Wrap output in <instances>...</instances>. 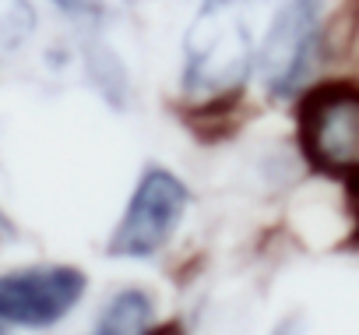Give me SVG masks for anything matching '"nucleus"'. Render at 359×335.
Returning a JSON list of instances; mask_svg holds the SVG:
<instances>
[{
  "label": "nucleus",
  "mask_w": 359,
  "mask_h": 335,
  "mask_svg": "<svg viewBox=\"0 0 359 335\" xmlns=\"http://www.w3.org/2000/svg\"><path fill=\"white\" fill-rule=\"evenodd\" d=\"M345 188H348V209H352V219H355V240H359V180L345 184Z\"/></svg>",
  "instance_id": "obj_10"
},
{
  "label": "nucleus",
  "mask_w": 359,
  "mask_h": 335,
  "mask_svg": "<svg viewBox=\"0 0 359 335\" xmlns=\"http://www.w3.org/2000/svg\"><path fill=\"white\" fill-rule=\"evenodd\" d=\"M176 117L198 141L222 145L243 131V124L250 120V106L243 99V88H229L212 96H194L187 106H176Z\"/></svg>",
  "instance_id": "obj_5"
},
{
  "label": "nucleus",
  "mask_w": 359,
  "mask_h": 335,
  "mask_svg": "<svg viewBox=\"0 0 359 335\" xmlns=\"http://www.w3.org/2000/svg\"><path fill=\"white\" fill-rule=\"evenodd\" d=\"M296 331H299V317L292 314V317H285V321H282V324H278L271 335H296Z\"/></svg>",
  "instance_id": "obj_11"
},
{
  "label": "nucleus",
  "mask_w": 359,
  "mask_h": 335,
  "mask_svg": "<svg viewBox=\"0 0 359 335\" xmlns=\"http://www.w3.org/2000/svg\"><path fill=\"white\" fill-rule=\"evenodd\" d=\"M151 314H155V307H151V296L144 289H137V286L120 289L102 307L92 335H148Z\"/></svg>",
  "instance_id": "obj_6"
},
{
  "label": "nucleus",
  "mask_w": 359,
  "mask_h": 335,
  "mask_svg": "<svg viewBox=\"0 0 359 335\" xmlns=\"http://www.w3.org/2000/svg\"><path fill=\"white\" fill-rule=\"evenodd\" d=\"M296 145L310 173L359 180V85L320 81L299 92Z\"/></svg>",
  "instance_id": "obj_1"
},
{
  "label": "nucleus",
  "mask_w": 359,
  "mask_h": 335,
  "mask_svg": "<svg viewBox=\"0 0 359 335\" xmlns=\"http://www.w3.org/2000/svg\"><path fill=\"white\" fill-rule=\"evenodd\" d=\"M320 0H278L257 46V74L268 99L285 103L303 92L320 50Z\"/></svg>",
  "instance_id": "obj_3"
},
{
  "label": "nucleus",
  "mask_w": 359,
  "mask_h": 335,
  "mask_svg": "<svg viewBox=\"0 0 359 335\" xmlns=\"http://www.w3.org/2000/svg\"><path fill=\"white\" fill-rule=\"evenodd\" d=\"M53 8L60 15H67L71 22H81V25H95V22L106 18L102 0H53Z\"/></svg>",
  "instance_id": "obj_8"
},
{
  "label": "nucleus",
  "mask_w": 359,
  "mask_h": 335,
  "mask_svg": "<svg viewBox=\"0 0 359 335\" xmlns=\"http://www.w3.org/2000/svg\"><path fill=\"white\" fill-rule=\"evenodd\" d=\"M187 209H191L187 184L172 170H165V166H148L116 223V230H113V237L106 240V254L120 258V261H144V258L158 254L172 240Z\"/></svg>",
  "instance_id": "obj_2"
},
{
  "label": "nucleus",
  "mask_w": 359,
  "mask_h": 335,
  "mask_svg": "<svg viewBox=\"0 0 359 335\" xmlns=\"http://www.w3.org/2000/svg\"><path fill=\"white\" fill-rule=\"evenodd\" d=\"M88 275L74 265H32L0 275V321L18 328H53L85 296Z\"/></svg>",
  "instance_id": "obj_4"
},
{
  "label": "nucleus",
  "mask_w": 359,
  "mask_h": 335,
  "mask_svg": "<svg viewBox=\"0 0 359 335\" xmlns=\"http://www.w3.org/2000/svg\"><path fill=\"white\" fill-rule=\"evenodd\" d=\"M11 233H15V226H11V219H8L4 212H0V240H8Z\"/></svg>",
  "instance_id": "obj_12"
},
{
  "label": "nucleus",
  "mask_w": 359,
  "mask_h": 335,
  "mask_svg": "<svg viewBox=\"0 0 359 335\" xmlns=\"http://www.w3.org/2000/svg\"><path fill=\"white\" fill-rule=\"evenodd\" d=\"M36 32V8L29 0H0V53L18 50Z\"/></svg>",
  "instance_id": "obj_7"
},
{
  "label": "nucleus",
  "mask_w": 359,
  "mask_h": 335,
  "mask_svg": "<svg viewBox=\"0 0 359 335\" xmlns=\"http://www.w3.org/2000/svg\"><path fill=\"white\" fill-rule=\"evenodd\" d=\"M0 335H8V331H4V321H0Z\"/></svg>",
  "instance_id": "obj_13"
},
{
  "label": "nucleus",
  "mask_w": 359,
  "mask_h": 335,
  "mask_svg": "<svg viewBox=\"0 0 359 335\" xmlns=\"http://www.w3.org/2000/svg\"><path fill=\"white\" fill-rule=\"evenodd\" d=\"M148 335H187V328H184V321H165V324H158V328H148Z\"/></svg>",
  "instance_id": "obj_9"
}]
</instances>
